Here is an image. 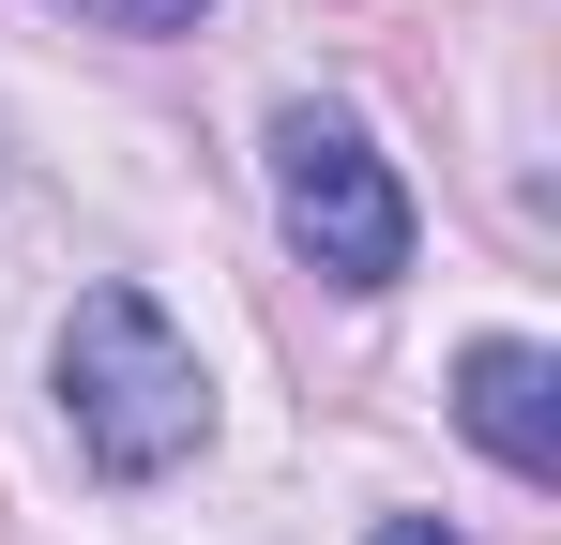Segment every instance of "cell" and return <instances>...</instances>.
<instances>
[{
    "label": "cell",
    "mask_w": 561,
    "mask_h": 545,
    "mask_svg": "<svg viewBox=\"0 0 561 545\" xmlns=\"http://www.w3.org/2000/svg\"><path fill=\"white\" fill-rule=\"evenodd\" d=\"M274 228L334 288H394L410 272V197L379 167V137L350 106H274Z\"/></svg>",
    "instance_id": "7a4b0ae2"
},
{
    "label": "cell",
    "mask_w": 561,
    "mask_h": 545,
    "mask_svg": "<svg viewBox=\"0 0 561 545\" xmlns=\"http://www.w3.org/2000/svg\"><path fill=\"white\" fill-rule=\"evenodd\" d=\"M77 15H92V31H197L213 0H77Z\"/></svg>",
    "instance_id": "277c9868"
},
{
    "label": "cell",
    "mask_w": 561,
    "mask_h": 545,
    "mask_svg": "<svg viewBox=\"0 0 561 545\" xmlns=\"http://www.w3.org/2000/svg\"><path fill=\"white\" fill-rule=\"evenodd\" d=\"M365 545H456V531H440V515H379Z\"/></svg>",
    "instance_id": "5b68a950"
},
{
    "label": "cell",
    "mask_w": 561,
    "mask_h": 545,
    "mask_svg": "<svg viewBox=\"0 0 561 545\" xmlns=\"http://www.w3.org/2000/svg\"><path fill=\"white\" fill-rule=\"evenodd\" d=\"M61 409H77V454L106 485H168L213 440V379H197V349L168 334L152 288H77V318H61Z\"/></svg>",
    "instance_id": "6da1fadb"
},
{
    "label": "cell",
    "mask_w": 561,
    "mask_h": 545,
    "mask_svg": "<svg viewBox=\"0 0 561 545\" xmlns=\"http://www.w3.org/2000/svg\"><path fill=\"white\" fill-rule=\"evenodd\" d=\"M456 425L501 454L516 485H561V363L531 349V334H485V349L456 363Z\"/></svg>",
    "instance_id": "3957f363"
}]
</instances>
